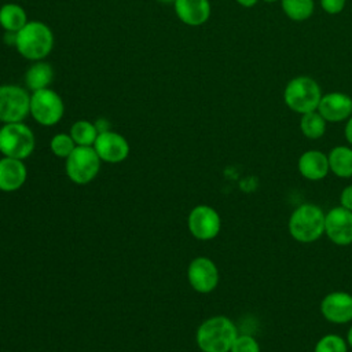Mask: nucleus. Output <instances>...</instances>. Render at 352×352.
Listing matches in <instances>:
<instances>
[{
  "label": "nucleus",
  "instance_id": "21",
  "mask_svg": "<svg viewBox=\"0 0 352 352\" xmlns=\"http://www.w3.org/2000/svg\"><path fill=\"white\" fill-rule=\"evenodd\" d=\"M326 125H327V121L320 116L318 110L301 114L300 129L307 139H311V140L320 139L326 132Z\"/></svg>",
  "mask_w": 352,
  "mask_h": 352
},
{
  "label": "nucleus",
  "instance_id": "19",
  "mask_svg": "<svg viewBox=\"0 0 352 352\" xmlns=\"http://www.w3.org/2000/svg\"><path fill=\"white\" fill-rule=\"evenodd\" d=\"M54 70L52 66L43 60H36L25 73V85L29 91L34 92L38 89L48 88L52 82Z\"/></svg>",
  "mask_w": 352,
  "mask_h": 352
},
{
  "label": "nucleus",
  "instance_id": "11",
  "mask_svg": "<svg viewBox=\"0 0 352 352\" xmlns=\"http://www.w3.org/2000/svg\"><path fill=\"white\" fill-rule=\"evenodd\" d=\"M324 234L338 246L352 243V210L341 205L331 208L324 216Z\"/></svg>",
  "mask_w": 352,
  "mask_h": 352
},
{
  "label": "nucleus",
  "instance_id": "17",
  "mask_svg": "<svg viewBox=\"0 0 352 352\" xmlns=\"http://www.w3.org/2000/svg\"><path fill=\"white\" fill-rule=\"evenodd\" d=\"M173 7L177 18L188 26H201L210 16L209 0H175Z\"/></svg>",
  "mask_w": 352,
  "mask_h": 352
},
{
  "label": "nucleus",
  "instance_id": "7",
  "mask_svg": "<svg viewBox=\"0 0 352 352\" xmlns=\"http://www.w3.org/2000/svg\"><path fill=\"white\" fill-rule=\"evenodd\" d=\"M30 114V94L28 89L14 85H0V121L4 124L23 122Z\"/></svg>",
  "mask_w": 352,
  "mask_h": 352
},
{
  "label": "nucleus",
  "instance_id": "16",
  "mask_svg": "<svg viewBox=\"0 0 352 352\" xmlns=\"http://www.w3.org/2000/svg\"><path fill=\"white\" fill-rule=\"evenodd\" d=\"M28 179V169L23 160L3 157L0 160V190L12 192L19 190Z\"/></svg>",
  "mask_w": 352,
  "mask_h": 352
},
{
  "label": "nucleus",
  "instance_id": "20",
  "mask_svg": "<svg viewBox=\"0 0 352 352\" xmlns=\"http://www.w3.org/2000/svg\"><path fill=\"white\" fill-rule=\"evenodd\" d=\"M28 23V15L23 7L15 3H7L0 7V26L8 33H16Z\"/></svg>",
  "mask_w": 352,
  "mask_h": 352
},
{
  "label": "nucleus",
  "instance_id": "9",
  "mask_svg": "<svg viewBox=\"0 0 352 352\" xmlns=\"http://www.w3.org/2000/svg\"><path fill=\"white\" fill-rule=\"evenodd\" d=\"M190 234L199 241L214 239L221 230V219L217 210L209 205H197L187 217Z\"/></svg>",
  "mask_w": 352,
  "mask_h": 352
},
{
  "label": "nucleus",
  "instance_id": "15",
  "mask_svg": "<svg viewBox=\"0 0 352 352\" xmlns=\"http://www.w3.org/2000/svg\"><path fill=\"white\" fill-rule=\"evenodd\" d=\"M297 169L304 179L319 182L330 172L327 154L319 150H307L297 160Z\"/></svg>",
  "mask_w": 352,
  "mask_h": 352
},
{
  "label": "nucleus",
  "instance_id": "26",
  "mask_svg": "<svg viewBox=\"0 0 352 352\" xmlns=\"http://www.w3.org/2000/svg\"><path fill=\"white\" fill-rule=\"evenodd\" d=\"M230 352H260V345L253 336L238 334Z\"/></svg>",
  "mask_w": 352,
  "mask_h": 352
},
{
  "label": "nucleus",
  "instance_id": "25",
  "mask_svg": "<svg viewBox=\"0 0 352 352\" xmlns=\"http://www.w3.org/2000/svg\"><path fill=\"white\" fill-rule=\"evenodd\" d=\"M50 148L54 153V155L66 160L70 155V153L76 148V143L72 139L70 133H56L52 136L50 142Z\"/></svg>",
  "mask_w": 352,
  "mask_h": 352
},
{
  "label": "nucleus",
  "instance_id": "29",
  "mask_svg": "<svg viewBox=\"0 0 352 352\" xmlns=\"http://www.w3.org/2000/svg\"><path fill=\"white\" fill-rule=\"evenodd\" d=\"M344 135H345L346 142L352 146V116L346 120V124H345V128H344Z\"/></svg>",
  "mask_w": 352,
  "mask_h": 352
},
{
  "label": "nucleus",
  "instance_id": "10",
  "mask_svg": "<svg viewBox=\"0 0 352 352\" xmlns=\"http://www.w3.org/2000/svg\"><path fill=\"white\" fill-rule=\"evenodd\" d=\"M219 270L214 261L205 256L192 258L187 268V279L190 286L202 294L213 292L219 285Z\"/></svg>",
  "mask_w": 352,
  "mask_h": 352
},
{
  "label": "nucleus",
  "instance_id": "5",
  "mask_svg": "<svg viewBox=\"0 0 352 352\" xmlns=\"http://www.w3.org/2000/svg\"><path fill=\"white\" fill-rule=\"evenodd\" d=\"M36 146L32 129L23 122H10L0 128V153L4 157L25 160Z\"/></svg>",
  "mask_w": 352,
  "mask_h": 352
},
{
  "label": "nucleus",
  "instance_id": "12",
  "mask_svg": "<svg viewBox=\"0 0 352 352\" xmlns=\"http://www.w3.org/2000/svg\"><path fill=\"white\" fill-rule=\"evenodd\" d=\"M320 314L334 324L352 322V294L344 290H336L326 294L320 301Z\"/></svg>",
  "mask_w": 352,
  "mask_h": 352
},
{
  "label": "nucleus",
  "instance_id": "31",
  "mask_svg": "<svg viewBox=\"0 0 352 352\" xmlns=\"http://www.w3.org/2000/svg\"><path fill=\"white\" fill-rule=\"evenodd\" d=\"M346 342H348V346L352 348V326L348 329V333H346Z\"/></svg>",
  "mask_w": 352,
  "mask_h": 352
},
{
  "label": "nucleus",
  "instance_id": "14",
  "mask_svg": "<svg viewBox=\"0 0 352 352\" xmlns=\"http://www.w3.org/2000/svg\"><path fill=\"white\" fill-rule=\"evenodd\" d=\"M318 111L327 122L346 121L352 116V98L344 92H329L322 95Z\"/></svg>",
  "mask_w": 352,
  "mask_h": 352
},
{
  "label": "nucleus",
  "instance_id": "24",
  "mask_svg": "<svg viewBox=\"0 0 352 352\" xmlns=\"http://www.w3.org/2000/svg\"><path fill=\"white\" fill-rule=\"evenodd\" d=\"M348 342L340 334L329 333L322 336L315 346L314 352H348Z\"/></svg>",
  "mask_w": 352,
  "mask_h": 352
},
{
  "label": "nucleus",
  "instance_id": "3",
  "mask_svg": "<svg viewBox=\"0 0 352 352\" xmlns=\"http://www.w3.org/2000/svg\"><path fill=\"white\" fill-rule=\"evenodd\" d=\"M323 209L315 204L298 205L290 214L287 228L290 236L300 243H312L324 234Z\"/></svg>",
  "mask_w": 352,
  "mask_h": 352
},
{
  "label": "nucleus",
  "instance_id": "2",
  "mask_svg": "<svg viewBox=\"0 0 352 352\" xmlns=\"http://www.w3.org/2000/svg\"><path fill=\"white\" fill-rule=\"evenodd\" d=\"M14 45L25 59L43 60L52 51L54 34L44 22L28 21L21 30L14 33Z\"/></svg>",
  "mask_w": 352,
  "mask_h": 352
},
{
  "label": "nucleus",
  "instance_id": "18",
  "mask_svg": "<svg viewBox=\"0 0 352 352\" xmlns=\"http://www.w3.org/2000/svg\"><path fill=\"white\" fill-rule=\"evenodd\" d=\"M327 160L330 172L337 177H352V147L336 146L329 151Z\"/></svg>",
  "mask_w": 352,
  "mask_h": 352
},
{
  "label": "nucleus",
  "instance_id": "23",
  "mask_svg": "<svg viewBox=\"0 0 352 352\" xmlns=\"http://www.w3.org/2000/svg\"><path fill=\"white\" fill-rule=\"evenodd\" d=\"M98 135L96 125L88 120H78L70 128V136L76 146H94Z\"/></svg>",
  "mask_w": 352,
  "mask_h": 352
},
{
  "label": "nucleus",
  "instance_id": "27",
  "mask_svg": "<svg viewBox=\"0 0 352 352\" xmlns=\"http://www.w3.org/2000/svg\"><path fill=\"white\" fill-rule=\"evenodd\" d=\"M346 0H320L322 10L329 15L340 14L345 7Z\"/></svg>",
  "mask_w": 352,
  "mask_h": 352
},
{
  "label": "nucleus",
  "instance_id": "32",
  "mask_svg": "<svg viewBox=\"0 0 352 352\" xmlns=\"http://www.w3.org/2000/svg\"><path fill=\"white\" fill-rule=\"evenodd\" d=\"M160 3H165V4H169V3H175V0H157Z\"/></svg>",
  "mask_w": 352,
  "mask_h": 352
},
{
  "label": "nucleus",
  "instance_id": "1",
  "mask_svg": "<svg viewBox=\"0 0 352 352\" xmlns=\"http://www.w3.org/2000/svg\"><path fill=\"white\" fill-rule=\"evenodd\" d=\"M238 334V329L230 318L216 315L198 326L195 341L202 352H230Z\"/></svg>",
  "mask_w": 352,
  "mask_h": 352
},
{
  "label": "nucleus",
  "instance_id": "6",
  "mask_svg": "<svg viewBox=\"0 0 352 352\" xmlns=\"http://www.w3.org/2000/svg\"><path fill=\"white\" fill-rule=\"evenodd\" d=\"M102 160L94 146H76L65 162L67 177L76 184H88L99 173Z\"/></svg>",
  "mask_w": 352,
  "mask_h": 352
},
{
  "label": "nucleus",
  "instance_id": "8",
  "mask_svg": "<svg viewBox=\"0 0 352 352\" xmlns=\"http://www.w3.org/2000/svg\"><path fill=\"white\" fill-rule=\"evenodd\" d=\"M65 113L62 98L51 88H44L32 92L30 95V116L36 122L44 126L55 125L60 121Z\"/></svg>",
  "mask_w": 352,
  "mask_h": 352
},
{
  "label": "nucleus",
  "instance_id": "13",
  "mask_svg": "<svg viewBox=\"0 0 352 352\" xmlns=\"http://www.w3.org/2000/svg\"><path fill=\"white\" fill-rule=\"evenodd\" d=\"M94 148L98 153L99 158L109 164H118L128 158L129 155V143L128 140L113 131L99 132Z\"/></svg>",
  "mask_w": 352,
  "mask_h": 352
},
{
  "label": "nucleus",
  "instance_id": "33",
  "mask_svg": "<svg viewBox=\"0 0 352 352\" xmlns=\"http://www.w3.org/2000/svg\"><path fill=\"white\" fill-rule=\"evenodd\" d=\"M265 3H275V1H280V0H263Z\"/></svg>",
  "mask_w": 352,
  "mask_h": 352
},
{
  "label": "nucleus",
  "instance_id": "4",
  "mask_svg": "<svg viewBox=\"0 0 352 352\" xmlns=\"http://www.w3.org/2000/svg\"><path fill=\"white\" fill-rule=\"evenodd\" d=\"M319 82L308 76L293 77L283 89L285 104L297 114H305L318 110L322 99Z\"/></svg>",
  "mask_w": 352,
  "mask_h": 352
},
{
  "label": "nucleus",
  "instance_id": "22",
  "mask_svg": "<svg viewBox=\"0 0 352 352\" xmlns=\"http://www.w3.org/2000/svg\"><path fill=\"white\" fill-rule=\"evenodd\" d=\"M280 7L283 14L289 19L294 22H302L314 14L315 1L314 0H280Z\"/></svg>",
  "mask_w": 352,
  "mask_h": 352
},
{
  "label": "nucleus",
  "instance_id": "28",
  "mask_svg": "<svg viewBox=\"0 0 352 352\" xmlns=\"http://www.w3.org/2000/svg\"><path fill=\"white\" fill-rule=\"evenodd\" d=\"M340 205L345 209L352 210V184H348L342 188L340 194Z\"/></svg>",
  "mask_w": 352,
  "mask_h": 352
},
{
  "label": "nucleus",
  "instance_id": "30",
  "mask_svg": "<svg viewBox=\"0 0 352 352\" xmlns=\"http://www.w3.org/2000/svg\"><path fill=\"white\" fill-rule=\"evenodd\" d=\"M239 6L245 7V8H250L253 6H256L258 3V0H235Z\"/></svg>",
  "mask_w": 352,
  "mask_h": 352
}]
</instances>
